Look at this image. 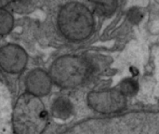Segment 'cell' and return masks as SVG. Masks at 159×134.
I'll use <instances>...</instances> for the list:
<instances>
[{
  "label": "cell",
  "instance_id": "obj_1",
  "mask_svg": "<svg viewBox=\"0 0 159 134\" xmlns=\"http://www.w3.org/2000/svg\"><path fill=\"white\" fill-rule=\"evenodd\" d=\"M61 134H159V112H131L94 118Z\"/></svg>",
  "mask_w": 159,
  "mask_h": 134
},
{
  "label": "cell",
  "instance_id": "obj_2",
  "mask_svg": "<svg viewBox=\"0 0 159 134\" xmlns=\"http://www.w3.org/2000/svg\"><path fill=\"white\" fill-rule=\"evenodd\" d=\"M48 117L39 97L24 92L17 99L11 116L15 134H42L48 127Z\"/></svg>",
  "mask_w": 159,
  "mask_h": 134
},
{
  "label": "cell",
  "instance_id": "obj_3",
  "mask_svg": "<svg viewBox=\"0 0 159 134\" xmlns=\"http://www.w3.org/2000/svg\"><path fill=\"white\" fill-rule=\"evenodd\" d=\"M57 24L61 34L71 41L89 38L94 30L95 21L92 11L80 2H69L58 13Z\"/></svg>",
  "mask_w": 159,
  "mask_h": 134
},
{
  "label": "cell",
  "instance_id": "obj_4",
  "mask_svg": "<svg viewBox=\"0 0 159 134\" xmlns=\"http://www.w3.org/2000/svg\"><path fill=\"white\" fill-rule=\"evenodd\" d=\"M89 62L75 55H63L56 59L50 66L52 82L63 89H73L83 84L90 76Z\"/></svg>",
  "mask_w": 159,
  "mask_h": 134
},
{
  "label": "cell",
  "instance_id": "obj_5",
  "mask_svg": "<svg viewBox=\"0 0 159 134\" xmlns=\"http://www.w3.org/2000/svg\"><path fill=\"white\" fill-rule=\"evenodd\" d=\"M89 107L101 114L110 115L123 111L127 105V97L118 88L91 91L87 97Z\"/></svg>",
  "mask_w": 159,
  "mask_h": 134
},
{
  "label": "cell",
  "instance_id": "obj_6",
  "mask_svg": "<svg viewBox=\"0 0 159 134\" xmlns=\"http://www.w3.org/2000/svg\"><path fill=\"white\" fill-rule=\"evenodd\" d=\"M28 63V54L17 44H7L0 48V68L7 74H20Z\"/></svg>",
  "mask_w": 159,
  "mask_h": 134
},
{
  "label": "cell",
  "instance_id": "obj_7",
  "mask_svg": "<svg viewBox=\"0 0 159 134\" xmlns=\"http://www.w3.org/2000/svg\"><path fill=\"white\" fill-rule=\"evenodd\" d=\"M25 88L28 93L40 98L50 92L52 80L49 74L46 71L39 68L34 69L27 75L25 78Z\"/></svg>",
  "mask_w": 159,
  "mask_h": 134
},
{
  "label": "cell",
  "instance_id": "obj_8",
  "mask_svg": "<svg viewBox=\"0 0 159 134\" xmlns=\"http://www.w3.org/2000/svg\"><path fill=\"white\" fill-rule=\"evenodd\" d=\"M11 116L9 94L6 87L0 82V134H10L12 130Z\"/></svg>",
  "mask_w": 159,
  "mask_h": 134
},
{
  "label": "cell",
  "instance_id": "obj_9",
  "mask_svg": "<svg viewBox=\"0 0 159 134\" xmlns=\"http://www.w3.org/2000/svg\"><path fill=\"white\" fill-rule=\"evenodd\" d=\"M73 110L74 107L71 101L65 97L57 98L51 106V112L53 117L61 120L68 119L72 116Z\"/></svg>",
  "mask_w": 159,
  "mask_h": 134
},
{
  "label": "cell",
  "instance_id": "obj_10",
  "mask_svg": "<svg viewBox=\"0 0 159 134\" xmlns=\"http://www.w3.org/2000/svg\"><path fill=\"white\" fill-rule=\"evenodd\" d=\"M92 5L94 12L97 15L105 17L112 16L117 7L116 1H94Z\"/></svg>",
  "mask_w": 159,
  "mask_h": 134
},
{
  "label": "cell",
  "instance_id": "obj_11",
  "mask_svg": "<svg viewBox=\"0 0 159 134\" xmlns=\"http://www.w3.org/2000/svg\"><path fill=\"white\" fill-rule=\"evenodd\" d=\"M14 27V17L6 8H0V35H6Z\"/></svg>",
  "mask_w": 159,
  "mask_h": 134
},
{
  "label": "cell",
  "instance_id": "obj_12",
  "mask_svg": "<svg viewBox=\"0 0 159 134\" xmlns=\"http://www.w3.org/2000/svg\"><path fill=\"white\" fill-rule=\"evenodd\" d=\"M118 89L126 97H130L137 93L138 84L133 79H126L120 83V85L118 86Z\"/></svg>",
  "mask_w": 159,
  "mask_h": 134
},
{
  "label": "cell",
  "instance_id": "obj_13",
  "mask_svg": "<svg viewBox=\"0 0 159 134\" xmlns=\"http://www.w3.org/2000/svg\"><path fill=\"white\" fill-rule=\"evenodd\" d=\"M142 17V13L138 10V9H132L130 12H129V18L133 21V22H137L141 20Z\"/></svg>",
  "mask_w": 159,
  "mask_h": 134
},
{
  "label": "cell",
  "instance_id": "obj_14",
  "mask_svg": "<svg viewBox=\"0 0 159 134\" xmlns=\"http://www.w3.org/2000/svg\"><path fill=\"white\" fill-rule=\"evenodd\" d=\"M12 2L10 1H7V0H0V8H5L7 6H8L9 4H11Z\"/></svg>",
  "mask_w": 159,
  "mask_h": 134
}]
</instances>
